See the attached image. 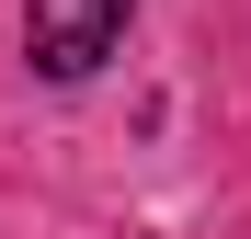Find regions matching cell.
Listing matches in <instances>:
<instances>
[{
  "label": "cell",
  "instance_id": "6da1fadb",
  "mask_svg": "<svg viewBox=\"0 0 251 239\" xmlns=\"http://www.w3.org/2000/svg\"><path fill=\"white\" fill-rule=\"evenodd\" d=\"M126 12H137V0H34L23 46H34L46 80H92V68L126 46Z\"/></svg>",
  "mask_w": 251,
  "mask_h": 239
}]
</instances>
